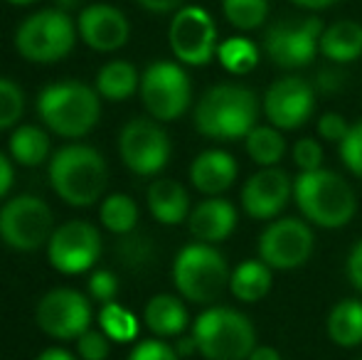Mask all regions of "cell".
Wrapping results in <instances>:
<instances>
[{
    "label": "cell",
    "instance_id": "10",
    "mask_svg": "<svg viewBox=\"0 0 362 360\" xmlns=\"http://www.w3.org/2000/svg\"><path fill=\"white\" fill-rule=\"evenodd\" d=\"M168 42L177 62L190 67H205L217 57V28L207 10L197 5H182L168 30Z\"/></svg>",
    "mask_w": 362,
    "mask_h": 360
},
{
    "label": "cell",
    "instance_id": "34",
    "mask_svg": "<svg viewBox=\"0 0 362 360\" xmlns=\"http://www.w3.org/2000/svg\"><path fill=\"white\" fill-rule=\"evenodd\" d=\"M340 158H343L345 168L353 175L362 178V121L350 126L348 136L343 139V144L338 146Z\"/></svg>",
    "mask_w": 362,
    "mask_h": 360
},
{
    "label": "cell",
    "instance_id": "35",
    "mask_svg": "<svg viewBox=\"0 0 362 360\" xmlns=\"http://www.w3.org/2000/svg\"><path fill=\"white\" fill-rule=\"evenodd\" d=\"M291 156H293V163L300 173H310V170L323 168V149H320L318 141L308 139V136L300 139V141H296Z\"/></svg>",
    "mask_w": 362,
    "mask_h": 360
},
{
    "label": "cell",
    "instance_id": "45",
    "mask_svg": "<svg viewBox=\"0 0 362 360\" xmlns=\"http://www.w3.org/2000/svg\"><path fill=\"white\" fill-rule=\"evenodd\" d=\"M293 5H298V8H305V10H325L330 8V5H335L338 0H291Z\"/></svg>",
    "mask_w": 362,
    "mask_h": 360
},
{
    "label": "cell",
    "instance_id": "11",
    "mask_svg": "<svg viewBox=\"0 0 362 360\" xmlns=\"http://www.w3.org/2000/svg\"><path fill=\"white\" fill-rule=\"evenodd\" d=\"M315 247L313 230L305 220L298 217H284V220H272L267 230L259 237V260L269 265L272 269L291 272L303 267L310 260Z\"/></svg>",
    "mask_w": 362,
    "mask_h": 360
},
{
    "label": "cell",
    "instance_id": "15",
    "mask_svg": "<svg viewBox=\"0 0 362 360\" xmlns=\"http://www.w3.org/2000/svg\"><path fill=\"white\" fill-rule=\"evenodd\" d=\"M101 255V237L94 225L72 220L59 225L47 242L49 265L62 274H81L96 265Z\"/></svg>",
    "mask_w": 362,
    "mask_h": 360
},
{
    "label": "cell",
    "instance_id": "31",
    "mask_svg": "<svg viewBox=\"0 0 362 360\" xmlns=\"http://www.w3.org/2000/svg\"><path fill=\"white\" fill-rule=\"evenodd\" d=\"M99 326L106 333V338L116 343H131L139 336V318L116 301L104 303L99 313Z\"/></svg>",
    "mask_w": 362,
    "mask_h": 360
},
{
    "label": "cell",
    "instance_id": "47",
    "mask_svg": "<svg viewBox=\"0 0 362 360\" xmlns=\"http://www.w3.org/2000/svg\"><path fill=\"white\" fill-rule=\"evenodd\" d=\"M54 5H57L59 10H64V13H67V10H72V8H79L81 0H54Z\"/></svg>",
    "mask_w": 362,
    "mask_h": 360
},
{
    "label": "cell",
    "instance_id": "12",
    "mask_svg": "<svg viewBox=\"0 0 362 360\" xmlns=\"http://www.w3.org/2000/svg\"><path fill=\"white\" fill-rule=\"evenodd\" d=\"M320 35L323 25L318 18L305 20H284L264 35V54L281 69L305 67L320 52Z\"/></svg>",
    "mask_w": 362,
    "mask_h": 360
},
{
    "label": "cell",
    "instance_id": "43",
    "mask_svg": "<svg viewBox=\"0 0 362 360\" xmlns=\"http://www.w3.org/2000/svg\"><path fill=\"white\" fill-rule=\"evenodd\" d=\"M13 187V163L5 153H0V200L10 192Z\"/></svg>",
    "mask_w": 362,
    "mask_h": 360
},
{
    "label": "cell",
    "instance_id": "22",
    "mask_svg": "<svg viewBox=\"0 0 362 360\" xmlns=\"http://www.w3.org/2000/svg\"><path fill=\"white\" fill-rule=\"evenodd\" d=\"M144 323L151 333L158 338H173L180 336L187 328V308L173 294H156L151 301L146 303Z\"/></svg>",
    "mask_w": 362,
    "mask_h": 360
},
{
    "label": "cell",
    "instance_id": "7",
    "mask_svg": "<svg viewBox=\"0 0 362 360\" xmlns=\"http://www.w3.org/2000/svg\"><path fill=\"white\" fill-rule=\"evenodd\" d=\"M15 47L28 62L49 64L67 57L74 47V23L69 13L47 8L30 15L15 33Z\"/></svg>",
    "mask_w": 362,
    "mask_h": 360
},
{
    "label": "cell",
    "instance_id": "49",
    "mask_svg": "<svg viewBox=\"0 0 362 360\" xmlns=\"http://www.w3.org/2000/svg\"><path fill=\"white\" fill-rule=\"evenodd\" d=\"M360 360H362V358H360Z\"/></svg>",
    "mask_w": 362,
    "mask_h": 360
},
{
    "label": "cell",
    "instance_id": "4",
    "mask_svg": "<svg viewBox=\"0 0 362 360\" xmlns=\"http://www.w3.org/2000/svg\"><path fill=\"white\" fill-rule=\"evenodd\" d=\"M37 114L57 136L81 139L99 124V91L84 82L49 84L37 96Z\"/></svg>",
    "mask_w": 362,
    "mask_h": 360
},
{
    "label": "cell",
    "instance_id": "42",
    "mask_svg": "<svg viewBox=\"0 0 362 360\" xmlns=\"http://www.w3.org/2000/svg\"><path fill=\"white\" fill-rule=\"evenodd\" d=\"M136 3L151 13H173V10H180L185 0H136Z\"/></svg>",
    "mask_w": 362,
    "mask_h": 360
},
{
    "label": "cell",
    "instance_id": "40",
    "mask_svg": "<svg viewBox=\"0 0 362 360\" xmlns=\"http://www.w3.org/2000/svg\"><path fill=\"white\" fill-rule=\"evenodd\" d=\"M345 274H348L350 284L362 294V240L350 250L348 262H345Z\"/></svg>",
    "mask_w": 362,
    "mask_h": 360
},
{
    "label": "cell",
    "instance_id": "16",
    "mask_svg": "<svg viewBox=\"0 0 362 360\" xmlns=\"http://www.w3.org/2000/svg\"><path fill=\"white\" fill-rule=\"evenodd\" d=\"M264 116L272 126L281 131H296L313 116L315 89L305 79L288 74L267 89L262 101Z\"/></svg>",
    "mask_w": 362,
    "mask_h": 360
},
{
    "label": "cell",
    "instance_id": "3",
    "mask_svg": "<svg viewBox=\"0 0 362 360\" xmlns=\"http://www.w3.org/2000/svg\"><path fill=\"white\" fill-rule=\"evenodd\" d=\"M109 168L104 156L84 144L64 146L49 158L52 190L74 207H89L104 195Z\"/></svg>",
    "mask_w": 362,
    "mask_h": 360
},
{
    "label": "cell",
    "instance_id": "18",
    "mask_svg": "<svg viewBox=\"0 0 362 360\" xmlns=\"http://www.w3.org/2000/svg\"><path fill=\"white\" fill-rule=\"evenodd\" d=\"M79 37L96 52H114L129 42V20L119 8L106 3L86 5L76 20Z\"/></svg>",
    "mask_w": 362,
    "mask_h": 360
},
{
    "label": "cell",
    "instance_id": "14",
    "mask_svg": "<svg viewBox=\"0 0 362 360\" xmlns=\"http://www.w3.org/2000/svg\"><path fill=\"white\" fill-rule=\"evenodd\" d=\"M37 326L57 341H74L89 331L91 303L74 289H52L37 301L35 308Z\"/></svg>",
    "mask_w": 362,
    "mask_h": 360
},
{
    "label": "cell",
    "instance_id": "32",
    "mask_svg": "<svg viewBox=\"0 0 362 360\" xmlns=\"http://www.w3.org/2000/svg\"><path fill=\"white\" fill-rule=\"evenodd\" d=\"M222 10L232 28L252 33L267 23L269 0H222Z\"/></svg>",
    "mask_w": 362,
    "mask_h": 360
},
{
    "label": "cell",
    "instance_id": "19",
    "mask_svg": "<svg viewBox=\"0 0 362 360\" xmlns=\"http://www.w3.org/2000/svg\"><path fill=\"white\" fill-rule=\"evenodd\" d=\"M187 227L197 242L217 245L227 240L237 227V207L224 197H207L190 210Z\"/></svg>",
    "mask_w": 362,
    "mask_h": 360
},
{
    "label": "cell",
    "instance_id": "36",
    "mask_svg": "<svg viewBox=\"0 0 362 360\" xmlns=\"http://www.w3.org/2000/svg\"><path fill=\"white\" fill-rule=\"evenodd\" d=\"M76 353L81 360H106L111 353V341L104 331H86L76 338Z\"/></svg>",
    "mask_w": 362,
    "mask_h": 360
},
{
    "label": "cell",
    "instance_id": "46",
    "mask_svg": "<svg viewBox=\"0 0 362 360\" xmlns=\"http://www.w3.org/2000/svg\"><path fill=\"white\" fill-rule=\"evenodd\" d=\"M37 360H76L72 353L64 351V348H47L37 356Z\"/></svg>",
    "mask_w": 362,
    "mask_h": 360
},
{
    "label": "cell",
    "instance_id": "20",
    "mask_svg": "<svg viewBox=\"0 0 362 360\" xmlns=\"http://www.w3.org/2000/svg\"><path fill=\"white\" fill-rule=\"evenodd\" d=\"M237 173L239 168L234 156L219 149L202 151L190 166L192 185L207 197H219L224 190H229L237 180Z\"/></svg>",
    "mask_w": 362,
    "mask_h": 360
},
{
    "label": "cell",
    "instance_id": "29",
    "mask_svg": "<svg viewBox=\"0 0 362 360\" xmlns=\"http://www.w3.org/2000/svg\"><path fill=\"white\" fill-rule=\"evenodd\" d=\"M99 220L114 235H129L139 225V205L134 202V197L124 192H111L101 202Z\"/></svg>",
    "mask_w": 362,
    "mask_h": 360
},
{
    "label": "cell",
    "instance_id": "38",
    "mask_svg": "<svg viewBox=\"0 0 362 360\" xmlns=\"http://www.w3.org/2000/svg\"><path fill=\"white\" fill-rule=\"evenodd\" d=\"M129 360H180V356L175 348L168 346L160 338H148V341L136 343Z\"/></svg>",
    "mask_w": 362,
    "mask_h": 360
},
{
    "label": "cell",
    "instance_id": "44",
    "mask_svg": "<svg viewBox=\"0 0 362 360\" xmlns=\"http://www.w3.org/2000/svg\"><path fill=\"white\" fill-rule=\"evenodd\" d=\"M247 360H281V353L272 346H257Z\"/></svg>",
    "mask_w": 362,
    "mask_h": 360
},
{
    "label": "cell",
    "instance_id": "41",
    "mask_svg": "<svg viewBox=\"0 0 362 360\" xmlns=\"http://www.w3.org/2000/svg\"><path fill=\"white\" fill-rule=\"evenodd\" d=\"M318 87L323 94H335V91H340L343 89V84H345V74L340 72V69H333V67H325V69H320L318 72Z\"/></svg>",
    "mask_w": 362,
    "mask_h": 360
},
{
    "label": "cell",
    "instance_id": "23",
    "mask_svg": "<svg viewBox=\"0 0 362 360\" xmlns=\"http://www.w3.org/2000/svg\"><path fill=\"white\" fill-rule=\"evenodd\" d=\"M320 54L335 64H350L362 54V25L355 20H338L323 28Z\"/></svg>",
    "mask_w": 362,
    "mask_h": 360
},
{
    "label": "cell",
    "instance_id": "2",
    "mask_svg": "<svg viewBox=\"0 0 362 360\" xmlns=\"http://www.w3.org/2000/svg\"><path fill=\"white\" fill-rule=\"evenodd\" d=\"M293 200L300 215L323 230L345 227L355 217L358 200L350 182L335 170L318 168L293 178Z\"/></svg>",
    "mask_w": 362,
    "mask_h": 360
},
{
    "label": "cell",
    "instance_id": "39",
    "mask_svg": "<svg viewBox=\"0 0 362 360\" xmlns=\"http://www.w3.org/2000/svg\"><path fill=\"white\" fill-rule=\"evenodd\" d=\"M350 124L345 121V116L335 114V111H328L318 119V134L323 141H330V144H343V139L348 136Z\"/></svg>",
    "mask_w": 362,
    "mask_h": 360
},
{
    "label": "cell",
    "instance_id": "27",
    "mask_svg": "<svg viewBox=\"0 0 362 360\" xmlns=\"http://www.w3.org/2000/svg\"><path fill=\"white\" fill-rule=\"evenodd\" d=\"M244 146L247 153L259 168H274L281 163L284 153H286V139H284L281 129L272 124H257L247 136H244Z\"/></svg>",
    "mask_w": 362,
    "mask_h": 360
},
{
    "label": "cell",
    "instance_id": "26",
    "mask_svg": "<svg viewBox=\"0 0 362 360\" xmlns=\"http://www.w3.org/2000/svg\"><path fill=\"white\" fill-rule=\"evenodd\" d=\"M141 89V77L136 67L126 59H114L104 64L96 74V91L109 101H126Z\"/></svg>",
    "mask_w": 362,
    "mask_h": 360
},
{
    "label": "cell",
    "instance_id": "30",
    "mask_svg": "<svg viewBox=\"0 0 362 360\" xmlns=\"http://www.w3.org/2000/svg\"><path fill=\"white\" fill-rule=\"evenodd\" d=\"M259 47L249 37H229L224 42H219L217 47V59L229 74H249L252 69H257L259 64Z\"/></svg>",
    "mask_w": 362,
    "mask_h": 360
},
{
    "label": "cell",
    "instance_id": "28",
    "mask_svg": "<svg viewBox=\"0 0 362 360\" xmlns=\"http://www.w3.org/2000/svg\"><path fill=\"white\" fill-rule=\"evenodd\" d=\"M10 158L20 166H42L49 158V136L40 126H18L10 136Z\"/></svg>",
    "mask_w": 362,
    "mask_h": 360
},
{
    "label": "cell",
    "instance_id": "1",
    "mask_svg": "<svg viewBox=\"0 0 362 360\" xmlns=\"http://www.w3.org/2000/svg\"><path fill=\"white\" fill-rule=\"evenodd\" d=\"M259 96L242 84H217L197 101L195 129L207 139L237 141L244 139L259 121Z\"/></svg>",
    "mask_w": 362,
    "mask_h": 360
},
{
    "label": "cell",
    "instance_id": "13",
    "mask_svg": "<svg viewBox=\"0 0 362 360\" xmlns=\"http://www.w3.org/2000/svg\"><path fill=\"white\" fill-rule=\"evenodd\" d=\"M121 161L136 175H156L168 166L170 139L153 119H134L119 134Z\"/></svg>",
    "mask_w": 362,
    "mask_h": 360
},
{
    "label": "cell",
    "instance_id": "9",
    "mask_svg": "<svg viewBox=\"0 0 362 360\" xmlns=\"http://www.w3.org/2000/svg\"><path fill=\"white\" fill-rule=\"evenodd\" d=\"M52 210L42 197L18 195L0 207V240L18 252H33L52 237Z\"/></svg>",
    "mask_w": 362,
    "mask_h": 360
},
{
    "label": "cell",
    "instance_id": "48",
    "mask_svg": "<svg viewBox=\"0 0 362 360\" xmlns=\"http://www.w3.org/2000/svg\"><path fill=\"white\" fill-rule=\"evenodd\" d=\"M8 3H13V5H33V3H37V0H8Z\"/></svg>",
    "mask_w": 362,
    "mask_h": 360
},
{
    "label": "cell",
    "instance_id": "21",
    "mask_svg": "<svg viewBox=\"0 0 362 360\" xmlns=\"http://www.w3.org/2000/svg\"><path fill=\"white\" fill-rule=\"evenodd\" d=\"M148 210L160 225H180L190 217V197L187 190L173 178L153 180L148 187Z\"/></svg>",
    "mask_w": 362,
    "mask_h": 360
},
{
    "label": "cell",
    "instance_id": "8",
    "mask_svg": "<svg viewBox=\"0 0 362 360\" xmlns=\"http://www.w3.org/2000/svg\"><path fill=\"white\" fill-rule=\"evenodd\" d=\"M141 99L156 121L180 119L192 101L190 77L177 62L158 59L141 77Z\"/></svg>",
    "mask_w": 362,
    "mask_h": 360
},
{
    "label": "cell",
    "instance_id": "6",
    "mask_svg": "<svg viewBox=\"0 0 362 360\" xmlns=\"http://www.w3.org/2000/svg\"><path fill=\"white\" fill-rule=\"evenodd\" d=\"M229 272L227 260L215 245L195 242L177 252L173 262V281L182 298L192 303L210 306L229 289Z\"/></svg>",
    "mask_w": 362,
    "mask_h": 360
},
{
    "label": "cell",
    "instance_id": "24",
    "mask_svg": "<svg viewBox=\"0 0 362 360\" xmlns=\"http://www.w3.org/2000/svg\"><path fill=\"white\" fill-rule=\"evenodd\" d=\"M272 267L264 265L262 260H247L239 267H234L229 277V291L237 301L257 303L272 291Z\"/></svg>",
    "mask_w": 362,
    "mask_h": 360
},
{
    "label": "cell",
    "instance_id": "33",
    "mask_svg": "<svg viewBox=\"0 0 362 360\" xmlns=\"http://www.w3.org/2000/svg\"><path fill=\"white\" fill-rule=\"evenodd\" d=\"M25 111V94L10 79L0 77V131L13 129Z\"/></svg>",
    "mask_w": 362,
    "mask_h": 360
},
{
    "label": "cell",
    "instance_id": "25",
    "mask_svg": "<svg viewBox=\"0 0 362 360\" xmlns=\"http://www.w3.org/2000/svg\"><path fill=\"white\" fill-rule=\"evenodd\" d=\"M328 338L340 348H355L362 343V301L345 298L338 301L328 313Z\"/></svg>",
    "mask_w": 362,
    "mask_h": 360
},
{
    "label": "cell",
    "instance_id": "37",
    "mask_svg": "<svg viewBox=\"0 0 362 360\" xmlns=\"http://www.w3.org/2000/svg\"><path fill=\"white\" fill-rule=\"evenodd\" d=\"M89 294L94 301L99 303H111L119 294V279L114 272L109 269H99L89 277Z\"/></svg>",
    "mask_w": 362,
    "mask_h": 360
},
{
    "label": "cell",
    "instance_id": "17",
    "mask_svg": "<svg viewBox=\"0 0 362 360\" xmlns=\"http://www.w3.org/2000/svg\"><path fill=\"white\" fill-rule=\"evenodd\" d=\"M293 197V178L284 168H262L242 187V207L252 220H276Z\"/></svg>",
    "mask_w": 362,
    "mask_h": 360
},
{
    "label": "cell",
    "instance_id": "5",
    "mask_svg": "<svg viewBox=\"0 0 362 360\" xmlns=\"http://www.w3.org/2000/svg\"><path fill=\"white\" fill-rule=\"evenodd\" d=\"M197 353L205 360H247L257 348V331L247 313L210 306L192 323Z\"/></svg>",
    "mask_w": 362,
    "mask_h": 360
}]
</instances>
